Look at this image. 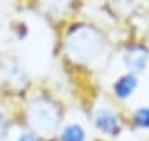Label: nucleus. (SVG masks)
Masks as SVG:
<instances>
[{
	"label": "nucleus",
	"instance_id": "nucleus-8",
	"mask_svg": "<svg viewBox=\"0 0 149 141\" xmlns=\"http://www.w3.org/2000/svg\"><path fill=\"white\" fill-rule=\"evenodd\" d=\"M134 121L141 128H149V106H141L134 111Z\"/></svg>",
	"mask_w": 149,
	"mask_h": 141
},
{
	"label": "nucleus",
	"instance_id": "nucleus-7",
	"mask_svg": "<svg viewBox=\"0 0 149 141\" xmlns=\"http://www.w3.org/2000/svg\"><path fill=\"white\" fill-rule=\"evenodd\" d=\"M85 136H86L85 130L80 125L73 123V125H68L63 128L60 140L61 141H85Z\"/></svg>",
	"mask_w": 149,
	"mask_h": 141
},
{
	"label": "nucleus",
	"instance_id": "nucleus-6",
	"mask_svg": "<svg viewBox=\"0 0 149 141\" xmlns=\"http://www.w3.org/2000/svg\"><path fill=\"white\" fill-rule=\"evenodd\" d=\"M5 71H7V76L8 80L13 83H18V85H23L27 76H25V70L22 68L15 60H8V63L5 65Z\"/></svg>",
	"mask_w": 149,
	"mask_h": 141
},
{
	"label": "nucleus",
	"instance_id": "nucleus-5",
	"mask_svg": "<svg viewBox=\"0 0 149 141\" xmlns=\"http://www.w3.org/2000/svg\"><path fill=\"white\" fill-rule=\"evenodd\" d=\"M136 87H138V78H136V75L128 73V75L121 76V78L114 83V93H116L118 98L126 100V98H129L133 95Z\"/></svg>",
	"mask_w": 149,
	"mask_h": 141
},
{
	"label": "nucleus",
	"instance_id": "nucleus-10",
	"mask_svg": "<svg viewBox=\"0 0 149 141\" xmlns=\"http://www.w3.org/2000/svg\"><path fill=\"white\" fill-rule=\"evenodd\" d=\"M17 141H37V138L33 135H30V133H23V135H20V138Z\"/></svg>",
	"mask_w": 149,
	"mask_h": 141
},
{
	"label": "nucleus",
	"instance_id": "nucleus-9",
	"mask_svg": "<svg viewBox=\"0 0 149 141\" xmlns=\"http://www.w3.org/2000/svg\"><path fill=\"white\" fill-rule=\"evenodd\" d=\"M7 131H8V121H7L5 113L0 110V140H3L7 136Z\"/></svg>",
	"mask_w": 149,
	"mask_h": 141
},
{
	"label": "nucleus",
	"instance_id": "nucleus-2",
	"mask_svg": "<svg viewBox=\"0 0 149 141\" xmlns=\"http://www.w3.org/2000/svg\"><path fill=\"white\" fill-rule=\"evenodd\" d=\"M30 126L42 136H53L60 125V110L48 98H35L28 106Z\"/></svg>",
	"mask_w": 149,
	"mask_h": 141
},
{
	"label": "nucleus",
	"instance_id": "nucleus-4",
	"mask_svg": "<svg viewBox=\"0 0 149 141\" xmlns=\"http://www.w3.org/2000/svg\"><path fill=\"white\" fill-rule=\"evenodd\" d=\"M149 60V52L144 47H133L124 53V65L129 70V73H141L146 70Z\"/></svg>",
	"mask_w": 149,
	"mask_h": 141
},
{
	"label": "nucleus",
	"instance_id": "nucleus-3",
	"mask_svg": "<svg viewBox=\"0 0 149 141\" xmlns=\"http://www.w3.org/2000/svg\"><path fill=\"white\" fill-rule=\"evenodd\" d=\"M95 126L100 131H103V133H106V135H109V136L119 135V130H121L118 114L114 113V111H111V110H106V108L96 110Z\"/></svg>",
	"mask_w": 149,
	"mask_h": 141
},
{
	"label": "nucleus",
	"instance_id": "nucleus-1",
	"mask_svg": "<svg viewBox=\"0 0 149 141\" xmlns=\"http://www.w3.org/2000/svg\"><path fill=\"white\" fill-rule=\"evenodd\" d=\"M103 50V42L98 32L88 27H80L70 33L66 40V52L81 61H91L100 57Z\"/></svg>",
	"mask_w": 149,
	"mask_h": 141
}]
</instances>
